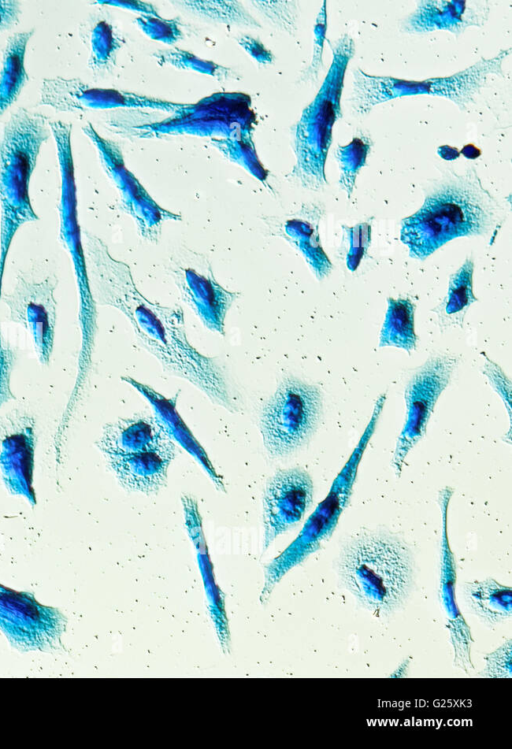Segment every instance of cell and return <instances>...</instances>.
Returning <instances> with one entry per match:
<instances>
[{
	"label": "cell",
	"instance_id": "cell-1",
	"mask_svg": "<svg viewBox=\"0 0 512 749\" xmlns=\"http://www.w3.org/2000/svg\"><path fill=\"white\" fill-rule=\"evenodd\" d=\"M83 235L95 304L124 314L142 346L166 372L189 381L214 403L234 411L232 391L223 369L189 342L182 307L149 300L137 288L127 263L114 258L98 236L88 231Z\"/></svg>",
	"mask_w": 512,
	"mask_h": 749
},
{
	"label": "cell",
	"instance_id": "cell-2",
	"mask_svg": "<svg viewBox=\"0 0 512 749\" xmlns=\"http://www.w3.org/2000/svg\"><path fill=\"white\" fill-rule=\"evenodd\" d=\"M502 218V207L471 168L435 185L420 209L402 219L400 238L412 258L424 260L454 238L486 235Z\"/></svg>",
	"mask_w": 512,
	"mask_h": 749
},
{
	"label": "cell",
	"instance_id": "cell-3",
	"mask_svg": "<svg viewBox=\"0 0 512 749\" xmlns=\"http://www.w3.org/2000/svg\"><path fill=\"white\" fill-rule=\"evenodd\" d=\"M50 132L45 115L20 107L0 136V298L13 239L21 226L39 220L31 202L30 182Z\"/></svg>",
	"mask_w": 512,
	"mask_h": 749
},
{
	"label": "cell",
	"instance_id": "cell-4",
	"mask_svg": "<svg viewBox=\"0 0 512 749\" xmlns=\"http://www.w3.org/2000/svg\"><path fill=\"white\" fill-rule=\"evenodd\" d=\"M340 575L361 605L373 613L386 614L407 597L413 578L412 556L396 536L365 534L345 547Z\"/></svg>",
	"mask_w": 512,
	"mask_h": 749
},
{
	"label": "cell",
	"instance_id": "cell-5",
	"mask_svg": "<svg viewBox=\"0 0 512 749\" xmlns=\"http://www.w3.org/2000/svg\"><path fill=\"white\" fill-rule=\"evenodd\" d=\"M332 62L312 102L293 128L296 163L290 177L302 187L319 191L327 184L325 164L332 143L333 126L342 117L341 96L355 45L348 34L330 43Z\"/></svg>",
	"mask_w": 512,
	"mask_h": 749
},
{
	"label": "cell",
	"instance_id": "cell-6",
	"mask_svg": "<svg viewBox=\"0 0 512 749\" xmlns=\"http://www.w3.org/2000/svg\"><path fill=\"white\" fill-rule=\"evenodd\" d=\"M385 401L386 393L378 396L356 446L334 478L327 495L307 518L297 537L266 566L259 597L262 604L268 601L275 586L291 569L317 552L334 533L349 505L362 457L376 431Z\"/></svg>",
	"mask_w": 512,
	"mask_h": 749
},
{
	"label": "cell",
	"instance_id": "cell-7",
	"mask_svg": "<svg viewBox=\"0 0 512 749\" xmlns=\"http://www.w3.org/2000/svg\"><path fill=\"white\" fill-rule=\"evenodd\" d=\"M511 48L502 49L491 58L481 57L473 65L451 76L422 80L372 75L357 68L353 71V90L349 99L358 115L368 114L376 105L391 99L414 95H433L451 100L461 111L474 102L491 74L503 76V61Z\"/></svg>",
	"mask_w": 512,
	"mask_h": 749
},
{
	"label": "cell",
	"instance_id": "cell-8",
	"mask_svg": "<svg viewBox=\"0 0 512 749\" xmlns=\"http://www.w3.org/2000/svg\"><path fill=\"white\" fill-rule=\"evenodd\" d=\"M323 406L320 388L297 377H285L260 414V432L271 457L286 456L315 431Z\"/></svg>",
	"mask_w": 512,
	"mask_h": 749
},
{
	"label": "cell",
	"instance_id": "cell-9",
	"mask_svg": "<svg viewBox=\"0 0 512 749\" xmlns=\"http://www.w3.org/2000/svg\"><path fill=\"white\" fill-rule=\"evenodd\" d=\"M57 158L61 179L58 204L59 238L70 255L79 299L81 349L76 382L84 383L94 344L96 304L90 290L84 246L81 241L73 154L69 150H62L58 152Z\"/></svg>",
	"mask_w": 512,
	"mask_h": 749
},
{
	"label": "cell",
	"instance_id": "cell-10",
	"mask_svg": "<svg viewBox=\"0 0 512 749\" xmlns=\"http://www.w3.org/2000/svg\"><path fill=\"white\" fill-rule=\"evenodd\" d=\"M68 618L58 608L40 603L33 592L0 583V631L19 652L64 650Z\"/></svg>",
	"mask_w": 512,
	"mask_h": 749
},
{
	"label": "cell",
	"instance_id": "cell-11",
	"mask_svg": "<svg viewBox=\"0 0 512 749\" xmlns=\"http://www.w3.org/2000/svg\"><path fill=\"white\" fill-rule=\"evenodd\" d=\"M458 362L455 355L432 356L409 379L404 392L405 420L392 457L397 476L401 475L409 452L425 436L435 405L450 383Z\"/></svg>",
	"mask_w": 512,
	"mask_h": 749
},
{
	"label": "cell",
	"instance_id": "cell-12",
	"mask_svg": "<svg viewBox=\"0 0 512 749\" xmlns=\"http://www.w3.org/2000/svg\"><path fill=\"white\" fill-rule=\"evenodd\" d=\"M167 270L182 300L210 331L225 336V319L239 293L224 288L215 278L207 257L189 248L171 256Z\"/></svg>",
	"mask_w": 512,
	"mask_h": 749
},
{
	"label": "cell",
	"instance_id": "cell-13",
	"mask_svg": "<svg viewBox=\"0 0 512 749\" xmlns=\"http://www.w3.org/2000/svg\"><path fill=\"white\" fill-rule=\"evenodd\" d=\"M82 130L96 147L104 171L116 186L123 210L134 219L144 240L157 243L163 223L181 220V216L157 204L126 168L121 149L115 142L102 137L91 123L83 126Z\"/></svg>",
	"mask_w": 512,
	"mask_h": 749
},
{
	"label": "cell",
	"instance_id": "cell-14",
	"mask_svg": "<svg viewBox=\"0 0 512 749\" xmlns=\"http://www.w3.org/2000/svg\"><path fill=\"white\" fill-rule=\"evenodd\" d=\"M58 285L55 274L41 281L28 280L18 274L12 291L0 300L9 310V319L26 329L33 340L39 363H50L57 325V302L54 296Z\"/></svg>",
	"mask_w": 512,
	"mask_h": 749
},
{
	"label": "cell",
	"instance_id": "cell-15",
	"mask_svg": "<svg viewBox=\"0 0 512 749\" xmlns=\"http://www.w3.org/2000/svg\"><path fill=\"white\" fill-rule=\"evenodd\" d=\"M39 105L58 112L76 113L115 108H150L175 113L185 104L114 88L95 87L78 78H45Z\"/></svg>",
	"mask_w": 512,
	"mask_h": 749
},
{
	"label": "cell",
	"instance_id": "cell-16",
	"mask_svg": "<svg viewBox=\"0 0 512 749\" xmlns=\"http://www.w3.org/2000/svg\"><path fill=\"white\" fill-rule=\"evenodd\" d=\"M36 445V420L31 413L17 408L0 416L2 482L9 494L24 497L32 508L37 504L33 485Z\"/></svg>",
	"mask_w": 512,
	"mask_h": 749
},
{
	"label": "cell",
	"instance_id": "cell-17",
	"mask_svg": "<svg viewBox=\"0 0 512 749\" xmlns=\"http://www.w3.org/2000/svg\"><path fill=\"white\" fill-rule=\"evenodd\" d=\"M313 499L312 477L301 467L279 469L268 479L263 493L264 551L303 519Z\"/></svg>",
	"mask_w": 512,
	"mask_h": 749
},
{
	"label": "cell",
	"instance_id": "cell-18",
	"mask_svg": "<svg viewBox=\"0 0 512 749\" xmlns=\"http://www.w3.org/2000/svg\"><path fill=\"white\" fill-rule=\"evenodd\" d=\"M449 486L439 491L438 503L441 511L442 534L440 556V601L446 615L447 629L454 652V664L465 672L473 669L471 661V644L473 638L465 618L462 616L456 601L455 583L457 579L456 563L449 544L448 508L453 495Z\"/></svg>",
	"mask_w": 512,
	"mask_h": 749
},
{
	"label": "cell",
	"instance_id": "cell-19",
	"mask_svg": "<svg viewBox=\"0 0 512 749\" xmlns=\"http://www.w3.org/2000/svg\"><path fill=\"white\" fill-rule=\"evenodd\" d=\"M238 97L239 94H215L196 104H185L172 117L148 127L156 134H225L231 131L236 122L232 114L247 111L246 102L223 111Z\"/></svg>",
	"mask_w": 512,
	"mask_h": 749
},
{
	"label": "cell",
	"instance_id": "cell-20",
	"mask_svg": "<svg viewBox=\"0 0 512 749\" xmlns=\"http://www.w3.org/2000/svg\"><path fill=\"white\" fill-rule=\"evenodd\" d=\"M490 12L487 1H419L401 24L410 34L445 30L458 36L471 26H483Z\"/></svg>",
	"mask_w": 512,
	"mask_h": 749
},
{
	"label": "cell",
	"instance_id": "cell-21",
	"mask_svg": "<svg viewBox=\"0 0 512 749\" xmlns=\"http://www.w3.org/2000/svg\"><path fill=\"white\" fill-rule=\"evenodd\" d=\"M172 441L155 416L135 414L106 423L95 444L106 460L146 452Z\"/></svg>",
	"mask_w": 512,
	"mask_h": 749
},
{
	"label": "cell",
	"instance_id": "cell-22",
	"mask_svg": "<svg viewBox=\"0 0 512 749\" xmlns=\"http://www.w3.org/2000/svg\"><path fill=\"white\" fill-rule=\"evenodd\" d=\"M175 456L176 445L172 441L146 452L109 458L106 462L124 489L154 494L166 485L168 468Z\"/></svg>",
	"mask_w": 512,
	"mask_h": 749
},
{
	"label": "cell",
	"instance_id": "cell-23",
	"mask_svg": "<svg viewBox=\"0 0 512 749\" xmlns=\"http://www.w3.org/2000/svg\"><path fill=\"white\" fill-rule=\"evenodd\" d=\"M323 215L321 205L305 204L280 222L274 233L301 252L318 280H323L332 270V263L323 250L319 235Z\"/></svg>",
	"mask_w": 512,
	"mask_h": 749
},
{
	"label": "cell",
	"instance_id": "cell-24",
	"mask_svg": "<svg viewBox=\"0 0 512 749\" xmlns=\"http://www.w3.org/2000/svg\"><path fill=\"white\" fill-rule=\"evenodd\" d=\"M121 379L143 395V397L151 404L155 412V417L164 426L170 438L173 441L178 442L194 457L195 460L199 462L209 477L213 480L214 485L218 490L225 491L223 481L216 473L205 453V450L194 438L176 410L178 393L173 397L167 398L151 386L141 383L132 377L123 376Z\"/></svg>",
	"mask_w": 512,
	"mask_h": 749
},
{
	"label": "cell",
	"instance_id": "cell-25",
	"mask_svg": "<svg viewBox=\"0 0 512 749\" xmlns=\"http://www.w3.org/2000/svg\"><path fill=\"white\" fill-rule=\"evenodd\" d=\"M33 34V29L17 32L7 40L0 68V116L17 101L29 80L25 56Z\"/></svg>",
	"mask_w": 512,
	"mask_h": 749
},
{
	"label": "cell",
	"instance_id": "cell-26",
	"mask_svg": "<svg viewBox=\"0 0 512 749\" xmlns=\"http://www.w3.org/2000/svg\"><path fill=\"white\" fill-rule=\"evenodd\" d=\"M464 593L472 612L486 623L496 624L511 618V586L486 578L467 582Z\"/></svg>",
	"mask_w": 512,
	"mask_h": 749
},
{
	"label": "cell",
	"instance_id": "cell-27",
	"mask_svg": "<svg viewBox=\"0 0 512 749\" xmlns=\"http://www.w3.org/2000/svg\"><path fill=\"white\" fill-rule=\"evenodd\" d=\"M473 273L474 261L468 257L450 276L446 296L432 309L442 329L462 326L469 307L477 301L473 291Z\"/></svg>",
	"mask_w": 512,
	"mask_h": 749
},
{
	"label": "cell",
	"instance_id": "cell-28",
	"mask_svg": "<svg viewBox=\"0 0 512 749\" xmlns=\"http://www.w3.org/2000/svg\"><path fill=\"white\" fill-rule=\"evenodd\" d=\"M387 312L380 332L379 347L392 346L411 352L416 348L415 304L404 297L387 298Z\"/></svg>",
	"mask_w": 512,
	"mask_h": 749
},
{
	"label": "cell",
	"instance_id": "cell-29",
	"mask_svg": "<svg viewBox=\"0 0 512 749\" xmlns=\"http://www.w3.org/2000/svg\"><path fill=\"white\" fill-rule=\"evenodd\" d=\"M372 147V140L367 134L355 136L350 143L338 146L335 157L339 162L341 175L339 184L351 197L356 177L360 169L366 164L367 156Z\"/></svg>",
	"mask_w": 512,
	"mask_h": 749
},
{
	"label": "cell",
	"instance_id": "cell-30",
	"mask_svg": "<svg viewBox=\"0 0 512 749\" xmlns=\"http://www.w3.org/2000/svg\"><path fill=\"white\" fill-rule=\"evenodd\" d=\"M89 66L94 71H103L114 63L120 48V39L113 26L105 21H97L89 30Z\"/></svg>",
	"mask_w": 512,
	"mask_h": 749
},
{
	"label": "cell",
	"instance_id": "cell-31",
	"mask_svg": "<svg viewBox=\"0 0 512 749\" xmlns=\"http://www.w3.org/2000/svg\"><path fill=\"white\" fill-rule=\"evenodd\" d=\"M187 9L211 20L226 24H241L259 27L257 21L236 1H189L181 2Z\"/></svg>",
	"mask_w": 512,
	"mask_h": 749
},
{
	"label": "cell",
	"instance_id": "cell-32",
	"mask_svg": "<svg viewBox=\"0 0 512 749\" xmlns=\"http://www.w3.org/2000/svg\"><path fill=\"white\" fill-rule=\"evenodd\" d=\"M160 63L173 65L180 69H190L211 75L218 79L229 77L230 70L211 61L200 59L190 52L170 49L155 54Z\"/></svg>",
	"mask_w": 512,
	"mask_h": 749
},
{
	"label": "cell",
	"instance_id": "cell-33",
	"mask_svg": "<svg viewBox=\"0 0 512 749\" xmlns=\"http://www.w3.org/2000/svg\"><path fill=\"white\" fill-rule=\"evenodd\" d=\"M372 220L373 218H370L353 226L342 225L349 243L346 267L350 272L356 271L361 261L368 256V249L371 244Z\"/></svg>",
	"mask_w": 512,
	"mask_h": 749
},
{
	"label": "cell",
	"instance_id": "cell-34",
	"mask_svg": "<svg viewBox=\"0 0 512 749\" xmlns=\"http://www.w3.org/2000/svg\"><path fill=\"white\" fill-rule=\"evenodd\" d=\"M136 22L153 40L172 44L182 37L179 22L174 19H164L160 15L140 14Z\"/></svg>",
	"mask_w": 512,
	"mask_h": 749
},
{
	"label": "cell",
	"instance_id": "cell-35",
	"mask_svg": "<svg viewBox=\"0 0 512 749\" xmlns=\"http://www.w3.org/2000/svg\"><path fill=\"white\" fill-rule=\"evenodd\" d=\"M485 666L479 676L485 678L512 677V640L507 639L502 645L486 654Z\"/></svg>",
	"mask_w": 512,
	"mask_h": 749
},
{
	"label": "cell",
	"instance_id": "cell-36",
	"mask_svg": "<svg viewBox=\"0 0 512 749\" xmlns=\"http://www.w3.org/2000/svg\"><path fill=\"white\" fill-rule=\"evenodd\" d=\"M17 360L14 348L5 339L0 323V408L16 399L11 389V375Z\"/></svg>",
	"mask_w": 512,
	"mask_h": 749
},
{
	"label": "cell",
	"instance_id": "cell-37",
	"mask_svg": "<svg viewBox=\"0 0 512 749\" xmlns=\"http://www.w3.org/2000/svg\"><path fill=\"white\" fill-rule=\"evenodd\" d=\"M261 7V11L270 18L274 23L281 26L287 32L295 31L296 12L295 2L291 1H277L273 2L275 6H272L271 2H253Z\"/></svg>",
	"mask_w": 512,
	"mask_h": 749
},
{
	"label": "cell",
	"instance_id": "cell-38",
	"mask_svg": "<svg viewBox=\"0 0 512 749\" xmlns=\"http://www.w3.org/2000/svg\"><path fill=\"white\" fill-rule=\"evenodd\" d=\"M484 373L490 379L495 390L502 395L507 405H510V381L506 378L502 370L495 363L488 360Z\"/></svg>",
	"mask_w": 512,
	"mask_h": 749
},
{
	"label": "cell",
	"instance_id": "cell-39",
	"mask_svg": "<svg viewBox=\"0 0 512 749\" xmlns=\"http://www.w3.org/2000/svg\"><path fill=\"white\" fill-rule=\"evenodd\" d=\"M20 3L15 0H0V32H4L19 22Z\"/></svg>",
	"mask_w": 512,
	"mask_h": 749
},
{
	"label": "cell",
	"instance_id": "cell-40",
	"mask_svg": "<svg viewBox=\"0 0 512 749\" xmlns=\"http://www.w3.org/2000/svg\"><path fill=\"white\" fill-rule=\"evenodd\" d=\"M438 155L444 160L452 161L459 157L460 151L455 147L443 145L438 148Z\"/></svg>",
	"mask_w": 512,
	"mask_h": 749
},
{
	"label": "cell",
	"instance_id": "cell-41",
	"mask_svg": "<svg viewBox=\"0 0 512 749\" xmlns=\"http://www.w3.org/2000/svg\"><path fill=\"white\" fill-rule=\"evenodd\" d=\"M460 154H463L467 159H476L481 155L480 149H478L473 144H467L463 147V149L460 151Z\"/></svg>",
	"mask_w": 512,
	"mask_h": 749
}]
</instances>
